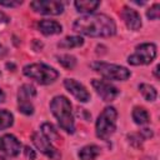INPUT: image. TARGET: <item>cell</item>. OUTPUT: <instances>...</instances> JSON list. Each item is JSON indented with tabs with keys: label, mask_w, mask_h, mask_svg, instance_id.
Returning <instances> with one entry per match:
<instances>
[{
	"label": "cell",
	"mask_w": 160,
	"mask_h": 160,
	"mask_svg": "<svg viewBox=\"0 0 160 160\" xmlns=\"http://www.w3.org/2000/svg\"><path fill=\"white\" fill-rule=\"evenodd\" d=\"M30 6L36 12L44 15H59L64 11V4L55 0H36L31 1Z\"/></svg>",
	"instance_id": "obj_8"
},
{
	"label": "cell",
	"mask_w": 160,
	"mask_h": 160,
	"mask_svg": "<svg viewBox=\"0 0 160 160\" xmlns=\"http://www.w3.org/2000/svg\"><path fill=\"white\" fill-rule=\"evenodd\" d=\"M41 134H42L50 142L58 141V140L60 139V135L58 134L56 129H55L51 124H49V122H45V124L41 125Z\"/></svg>",
	"instance_id": "obj_18"
},
{
	"label": "cell",
	"mask_w": 160,
	"mask_h": 160,
	"mask_svg": "<svg viewBox=\"0 0 160 160\" xmlns=\"http://www.w3.org/2000/svg\"><path fill=\"white\" fill-rule=\"evenodd\" d=\"M5 100V94H4V91L0 89V102H2Z\"/></svg>",
	"instance_id": "obj_28"
},
{
	"label": "cell",
	"mask_w": 160,
	"mask_h": 160,
	"mask_svg": "<svg viewBox=\"0 0 160 160\" xmlns=\"http://www.w3.org/2000/svg\"><path fill=\"white\" fill-rule=\"evenodd\" d=\"M132 119L138 125H145L149 122V114L144 108H134L132 110Z\"/></svg>",
	"instance_id": "obj_19"
},
{
	"label": "cell",
	"mask_w": 160,
	"mask_h": 160,
	"mask_svg": "<svg viewBox=\"0 0 160 160\" xmlns=\"http://www.w3.org/2000/svg\"><path fill=\"white\" fill-rule=\"evenodd\" d=\"M159 14H160V5L159 4H154L148 11H146V16L150 20H156L159 19Z\"/></svg>",
	"instance_id": "obj_23"
},
{
	"label": "cell",
	"mask_w": 160,
	"mask_h": 160,
	"mask_svg": "<svg viewBox=\"0 0 160 160\" xmlns=\"http://www.w3.org/2000/svg\"><path fill=\"white\" fill-rule=\"evenodd\" d=\"M32 142L34 145L48 158L52 160H60L61 154L52 146V144L41 134V132H34L32 134Z\"/></svg>",
	"instance_id": "obj_9"
},
{
	"label": "cell",
	"mask_w": 160,
	"mask_h": 160,
	"mask_svg": "<svg viewBox=\"0 0 160 160\" xmlns=\"http://www.w3.org/2000/svg\"><path fill=\"white\" fill-rule=\"evenodd\" d=\"M116 118H118V112L115 108L106 106L96 120V126H95L96 136L100 138L101 140H108L115 132Z\"/></svg>",
	"instance_id": "obj_3"
},
{
	"label": "cell",
	"mask_w": 160,
	"mask_h": 160,
	"mask_svg": "<svg viewBox=\"0 0 160 160\" xmlns=\"http://www.w3.org/2000/svg\"><path fill=\"white\" fill-rule=\"evenodd\" d=\"M156 56V46L151 42H145L138 45L135 52L128 58L129 64L131 65H148Z\"/></svg>",
	"instance_id": "obj_6"
},
{
	"label": "cell",
	"mask_w": 160,
	"mask_h": 160,
	"mask_svg": "<svg viewBox=\"0 0 160 160\" xmlns=\"http://www.w3.org/2000/svg\"><path fill=\"white\" fill-rule=\"evenodd\" d=\"M141 135H142L144 138H151V136H152V131H151L150 129H142V130H141Z\"/></svg>",
	"instance_id": "obj_26"
},
{
	"label": "cell",
	"mask_w": 160,
	"mask_h": 160,
	"mask_svg": "<svg viewBox=\"0 0 160 160\" xmlns=\"http://www.w3.org/2000/svg\"><path fill=\"white\" fill-rule=\"evenodd\" d=\"M50 110L52 115L56 118L60 128L65 130L69 134H72L75 131L74 125V118L71 112V104L70 100L62 95L55 96L50 102Z\"/></svg>",
	"instance_id": "obj_2"
},
{
	"label": "cell",
	"mask_w": 160,
	"mask_h": 160,
	"mask_svg": "<svg viewBox=\"0 0 160 160\" xmlns=\"http://www.w3.org/2000/svg\"><path fill=\"white\" fill-rule=\"evenodd\" d=\"M94 89L96 90V92L100 95V98L104 101H112L118 95H119V90L118 88H115L114 85H111L110 82L105 81V80H99V79H94L91 81Z\"/></svg>",
	"instance_id": "obj_10"
},
{
	"label": "cell",
	"mask_w": 160,
	"mask_h": 160,
	"mask_svg": "<svg viewBox=\"0 0 160 160\" xmlns=\"http://www.w3.org/2000/svg\"><path fill=\"white\" fill-rule=\"evenodd\" d=\"M95 71L100 72L105 79L108 80H116V81H124L130 76V71L120 65L115 64H108V62H101L96 61L90 65Z\"/></svg>",
	"instance_id": "obj_5"
},
{
	"label": "cell",
	"mask_w": 160,
	"mask_h": 160,
	"mask_svg": "<svg viewBox=\"0 0 160 160\" xmlns=\"http://www.w3.org/2000/svg\"><path fill=\"white\" fill-rule=\"evenodd\" d=\"M64 85H65L66 90L69 92H71L79 101L86 102V101L90 100V94L86 90V88L82 84L78 82L76 80H74V79H65L64 80Z\"/></svg>",
	"instance_id": "obj_11"
},
{
	"label": "cell",
	"mask_w": 160,
	"mask_h": 160,
	"mask_svg": "<svg viewBox=\"0 0 160 160\" xmlns=\"http://www.w3.org/2000/svg\"><path fill=\"white\" fill-rule=\"evenodd\" d=\"M22 72H24V75L38 81L41 85L51 84L59 76V72L54 68H50L45 64H29V65L24 66Z\"/></svg>",
	"instance_id": "obj_4"
},
{
	"label": "cell",
	"mask_w": 160,
	"mask_h": 160,
	"mask_svg": "<svg viewBox=\"0 0 160 160\" xmlns=\"http://www.w3.org/2000/svg\"><path fill=\"white\" fill-rule=\"evenodd\" d=\"M21 4H22V1H0V5H2V6H18Z\"/></svg>",
	"instance_id": "obj_25"
},
{
	"label": "cell",
	"mask_w": 160,
	"mask_h": 160,
	"mask_svg": "<svg viewBox=\"0 0 160 160\" xmlns=\"http://www.w3.org/2000/svg\"><path fill=\"white\" fill-rule=\"evenodd\" d=\"M82 44H84V39L80 36H66L58 44V46L61 49H72L81 46Z\"/></svg>",
	"instance_id": "obj_17"
},
{
	"label": "cell",
	"mask_w": 160,
	"mask_h": 160,
	"mask_svg": "<svg viewBox=\"0 0 160 160\" xmlns=\"http://www.w3.org/2000/svg\"><path fill=\"white\" fill-rule=\"evenodd\" d=\"M36 95V90L30 84H24L18 92V101H19V111L25 115H31L34 112V106L31 104V99Z\"/></svg>",
	"instance_id": "obj_7"
},
{
	"label": "cell",
	"mask_w": 160,
	"mask_h": 160,
	"mask_svg": "<svg viewBox=\"0 0 160 160\" xmlns=\"http://www.w3.org/2000/svg\"><path fill=\"white\" fill-rule=\"evenodd\" d=\"M100 154V148L96 145H86L79 151L80 160H94Z\"/></svg>",
	"instance_id": "obj_15"
},
{
	"label": "cell",
	"mask_w": 160,
	"mask_h": 160,
	"mask_svg": "<svg viewBox=\"0 0 160 160\" xmlns=\"http://www.w3.org/2000/svg\"><path fill=\"white\" fill-rule=\"evenodd\" d=\"M76 10L79 12H92L96 10V8L100 5V1H94V0H80L74 2Z\"/></svg>",
	"instance_id": "obj_16"
},
{
	"label": "cell",
	"mask_w": 160,
	"mask_h": 160,
	"mask_svg": "<svg viewBox=\"0 0 160 160\" xmlns=\"http://www.w3.org/2000/svg\"><path fill=\"white\" fill-rule=\"evenodd\" d=\"M139 90H140L141 95L144 96V99L148 100V101H154L156 99V96H158V92H156L155 88L149 85V84H140L139 85Z\"/></svg>",
	"instance_id": "obj_20"
},
{
	"label": "cell",
	"mask_w": 160,
	"mask_h": 160,
	"mask_svg": "<svg viewBox=\"0 0 160 160\" xmlns=\"http://www.w3.org/2000/svg\"><path fill=\"white\" fill-rule=\"evenodd\" d=\"M58 61L66 69H72L76 65V59L72 55L69 54H64V55H59L58 56Z\"/></svg>",
	"instance_id": "obj_22"
},
{
	"label": "cell",
	"mask_w": 160,
	"mask_h": 160,
	"mask_svg": "<svg viewBox=\"0 0 160 160\" xmlns=\"http://www.w3.org/2000/svg\"><path fill=\"white\" fill-rule=\"evenodd\" d=\"M12 114L8 110H0V130L8 129L12 125Z\"/></svg>",
	"instance_id": "obj_21"
},
{
	"label": "cell",
	"mask_w": 160,
	"mask_h": 160,
	"mask_svg": "<svg viewBox=\"0 0 160 160\" xmlns=\"http://www.w3.org/2000/svg\"><path fill=\"white\" fill-rule=\"evenodd\" d=\"M121 18L130 30H139L141 28V18L136 10L124 6L121 10Z\"/></svg>",
	"instance_id": "obj_13"
},
{
	"label": "cell",
	"mask_w": 160,
	"mask_h": 160,
	"mask_svg": "<svg viewBox=\"0 0 160 160\" xmlns=\"http://www.w3.org/2000/svg\"><path fill=\"white\" fill-rule=\"evenodd\" d=\"M24 154H25V156H26L29 160H34V159L36 158L35 151H34L30 146H25V148H24Z\"/></svg>",
	"instance_id": "obj_24"
},
{
	"label": "cell",
	"mask_w": 160,
	"mask_h": 160,
	"mask_svg": "<svg viewBox=\"0 0 160 160\" xmlns=\"http://www.w3.org/2000/svg\"><path fill=\"white\" fill-rule=\"evenodd\" d=\"M72 29L76 32L88 36H112L116 32V25L111 18L104 14L86 15L76 19L72 24Z\"/></svg>",
	"instance_id": "obj_1"
},
{
	"label": "cell",
	"mask_w": 160,
	"mask_h": 160,
	"mask_svg": "<svg viewBox=\"0 0 160 160\" xmlns=\"http://www.w3.org/2000/svg\"><path fill=\"white\" fill-rule=\"evenodd\" d=\"M142 160H154V159H152V158H144Z\"/></svg>",
	"instance_id": "obj_30"
},
{
	"label": "cell",
	"mask_w": 160,
	"mask_h": 160,
	"mask_svg": "<svg viewBox=\"0 0 160 160\" xmlns=\"http://www.w3.org/2000/svg\"><path fill=\"white\" fill-rule=\"evenodd\" d=\"M158 70H159V66H156V68L154 69V72H155V76H156V78H159V74H158Z\"/></svg>",
	"instance_id": "obj_29"
},
{
	"label": "cell",
	"mask_w": 160,
	"mask_h": 160,
	"mask_svg": "<svg viewBox=\"0 0 160 160\" xmlns=\"http://www.w3.org/2000/svg\"><path fill=\"white\" fill-rule=\"evenodd\" d=\"M21 144L14 135H4L0 139V150H2L5 154L10 156H16L20 152Z\"/></svg>",
	"instance_id": "obj_12"
},
{
	"label": "cell",
	"mask_w": 160,
	"mask_h": 160,
	"mask_svg": "<svg viewBox=\"0 0 160 160\" xmlns=\"http://www.w3.org/2000/svg\"><path fill=\"white\" fill-rule=\"evenodd\" d=\"M39 30L44 34V35H55V34H60L62 28L58 21L54 20H41L39 22Z\"/></svg>",
	"instance_id": "obj_14"
},
{
	"label": "cell",
	"mask_w": 160,
	"mask_h": 160,
	"mask_svg": "<svg viewBox=\"0 0 160 160\" xmlns=\"http://www.w3.org/2000/svg\"><path fill=\"white\" fill-rule=\"evenodd\" d=\"M6 54V49L0 44V56H2V55H5Z\"/></svg>",
	"instance_id": "obj_27"
}]
</instances>
